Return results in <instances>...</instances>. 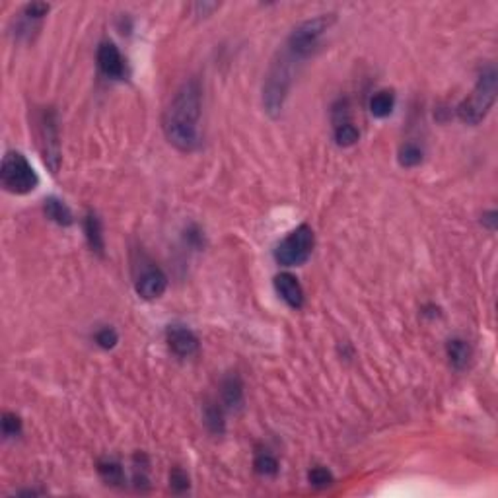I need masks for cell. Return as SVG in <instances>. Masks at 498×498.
<instances>
[{
	"label": "cell",
	"mask_w": 498,
	"mask_h": 498,
	"mask_svg": "<svg viewBox=\"0 0 498 498\" xmlns=\"http://www.w3.org/2000/svg\"><path fill=\"white\" fill-rule=\"evenodd\" d=\"M483 222L488 224L490 230H495V228H497V212L490 211L488 214H485V216H483Z\"/></svg>",
	"instance_id": "cell-28"
},
{
	"label": "cell",
	"mask_w": 498,
	"mask_h": 498,
	"mask_svg": "<svg viewBox=\"0 0 498 498\" xmlns=\"http://www.w3.org/2000/svg\"><path fill=\"white\" fill-rule=\"evenodd\" d=\"M253 467L255 471H257L259 475H263V477H273V475L278 473V461H276V457L267 454V452H261V454L255 456Z\"/></svg>",
	"instance_id": "cell-21"
},
{
	"label": "cell",
	"mask_w": 498,
	"mask_h": 498,
	"mask_svg": "<svg viewBox=\"0 0 498 498\" xmlns=\"http://www.w3.org/2000/svg\"><path fill=\"white\" fill-rule=\"evenodd\" d=\"M97 66L102 75H106L111 80H121L127 75V64L121 51L117 49L115 43L104 41L97 47Z\"/></svg>",
	"instance_id": "cell-8"
},
{
	"label": "cell",
	"mask_w": 498,
	"mask_h": 498,
	"mask_svg": "<svg viewBox=\"0 0 498 498\" xmlns=\"http://www.w3.org/2000/svg\"><path fill=\"white\" fill-rule=\"evenodd\" d=\"M202 94L197 80H187L180 86L171 104L164 113V135L171 146L181 152H193L201 142L199 121H201Z\"/></svg>",
	"instance_id": "cell-1"
},
{
	"label": "cell",
	"mask_w": 498,
	"mask_h": 498,
	"mask_svg": "<svg viewBox=\"0 0 498 498\" xmlns=\"http://www.w3.org/2000/svg\"><path fill=\"white\" fill-rule=\"evenodd\" d=\"M137 294L144 300H156L168 288V276L158 267H149L142 271V275L137 278Z\"/></svg>",
	"instance_id": "cell-9"
},
{
	"label": "cell",
	"mask_w": 498,
	"mask_h": 498,
	"mask_svg": "<svg viewBox=\"0 0 498 498\" xmlns=\"http://www.w3.org/2000/svg\"><path fill=\"white\" fill-rule=\"evenodd\" d=\"M21 432V421L18 414L4 413L2 416V434L4 438H14Z\"/></svg>",
	"instance_id": "cell-23"
},
{
	"label": "cell",
	"mask_w": 498,
	"mask_h": 498,
	"mask_svg": "<svg viewBox=\"0 0 498 498\" xmlns=\"http://www.w3.org/2000/svg\"><path fill=\"white\" fill-rule=\"evenodd\" d=\"M333 21H335V18L331 14H321V16H316V18H309V20L298 23L296 28L292 30V33L288 35L285 49L292 57H296L298 61H304L316 49L319 37L327 32L329 26Z\"/></svg>",
	"instance_id": "cell-4"
},
{
	"label": "cell",
	"mask_w": 498,
	"mask_h": 498,
	"mask_svg": "<svg viewBox=\"0 0 498 498\" xmlns=\"http://www.w3.org/2000/svg\"><path fill=\"white\" fill-rule=\"evenodd\" d=\"M97 471H99V475L102 479L106 481L107 485H121L123 483V479H125V473H123V467L119 466L117 461H102L99 466H97Z\"/></svg>",
	"instance_id": "cell-20"
},
{
	"label": "cell",
	"mask_w": 498,
	"mask_h": 498,
	"mask_svg": "<svg viewBox=\"0 0 498 498\" xmlns=\"http://www.w3.org/2000/svg\"><path fill=\"white\" fill-rule=\"evenodd\" d=\"M446 352H448L450 364H452L456 370H463L467 364H469V361H471V347H469V343L463 339L448 341Z\"/></svg>",
	"instance_id": "cell-13"
},
{
	"label": "cell",
	"mask_w": 498,
	"mask_h": 498,
	"mask_svg": "<svg viewBox=\"0 0 498 498\" xmlns=\"http://www.w3.org/2000/svg\"><path fill=\"white\" fill-rule=\"evenodd\" d=\"M43 211L47 214V218H51V220L59 224V226H70V224H73V212H70V209H68L63 201L55 199V197L45 201Z\"/></svg>",
	"instance_id": "cell-15"
},
{
	"label": "cell",
	"mask_w": 498,
	"mask_h": 498,
	"mask_svg": "<svg viewBox=\"0 0 498 498\" xmlns=\"http://www.w3.org/2000/svg\"><path fill=\"white\" fill-rule=\"evenodd\" d=\"M117 341H119V335H117L115 329L104 327L96 333V343L102 347V349H107V350L113 349L117 345Z\"/></svg>",
	"instance_id": "cell-25"
},
{
	"label": "cell",
	"mask_w": 498,
	"mask_h": 498,
	"mask_svg": "<svg viewBox=\"0 0 498 498\" xmlns=\"http://www.w3.org/2000/svg\"><path fill=\"white\" fill-rule=\"evenodd\" d=\"M84 232L88 244L92 247V251H96L97 255H104L106 244H104V232H102V222H99L97 214H94V212H88V214H86Z\"/></svg>",
	"instance_id": "cell-14"
},
{
	"label": "cell",
	"mask_w": 498,
	"mask_h": 498,
	"mask_svg": "<svg viewBox=\"0 0 498 498\" xmlns=\"http://www.w3.org/2000/svg\"><path fill=\"white\" fill-rule=\"evenodd\" d=\"M49 4L47 2H32V4H28L26 8H23V16L28 18V20H41L43 16H47V12H49Z\"/></svg>",
	"instance_id": "cell-26"
},
{
	"label": "cell",
	"mask_w": 498,
	"mask_h": 498,
	"mask_svg": "<svg viewBox=\"0 0 498 498\" xmlns=\"http://www.w3.org/2000/svg\"><path fill=\"white\" fill-rule=\"evenodd\" d=\"M0 181L4 185V189L14 195L32 193L39 183L32 164L20 152H8L4 156L2 168H0Z\"/></svg>",
	"instance_id": "cell-5"
},
{
	"label": "cell",
	"mask_w": 498,
	"mask_h": 498,
	"mask_svg": "<svg viewBox=\"0 0 498 498\" xmlns=\"http://www.w3.org/2000/svg\"><path fill=\"white\" fill-rule=\"evenodd\" d=\"M393 106H395V96L392 90H380L376 92L370 99V113L378 119L392 115Z\"/></svg>",
	"instance_id": "cell-17"
},
{
	"label": "cell",
	"mask_w": 498,
	"mask_h": 498,
	"mask_svg": "<svg viewBox=\"0 0 498 498\" xmlns=\"http://www.w3.org/2000/svg\"><path fill=\"white\" fill-rule=\"evenodd\" d=\"M358 138H361V133H358V128L354 127L350 121L335 125V142H337L339 146H343V149H349L352 144H356Z\"/></svg>",
	"instance_id": "cell-18"
},
{
	"label": "cell",
	"mask_w": 498,
	"mask_h": 498,
	"mask_svg": "<svg viewBox=\"0 0 498 498\" xmlns=\"http://www.w3.org/2000/svg\"><path fill=\"white\" fill-rule=\"evenodd\" d=\"M220 395H222L224 409L238 411L244 405V383H242L238 374H230V376L224 378Z\"/></svg>",
	"instance_id": "cell-12"
},
{
	"label": "cell",
	"mask_w": 498,
	"mask_h": 498,
	"mask_svg": "<svg viewBox=\"0 0 498 498\" xmlns=\"http://www.w3.org/2000/svg\"><path fill=\"white\" fill-rule=\"evenodd\" d=\"M166 339H168L170 349L181 358L193 356L199 350L197 335L193 333L191 329L185 327V325H170V327L166 329Z\"/></svg>",
	"instance_id": "cell-10"
},
{
	"label": "cell",
	"mask_w": 498,
	"mask_h": 498,
	"mask_svg": "<svg viewBox=\"0 0 498 498\" xmlns=\"http://www.w3.org/2000/svg\"><path fill=\"white\" fill-rule=\"evenodd\" d=\"M497 92H498V75L495 70V66H487L481 76H479L477 84L473 88V92L466 97L459 106H457V115L459 119L467 123V125H479L487 113L490 111V107L495 106L497 102Z\"/></svg>",
	"instance_id": "cell-3"
},
{
	"label": "cell",
	"mask_w": 498,
	"mask_h": 498,
	"mask_svg": "<svg viewBox=\"0 0 498 498\" xmlns=\"http://www.w3.org/2000/svg\"><path fill=\"white\" fill-rule=\"evenodd\" d=\"M307 481H309V485L316 488H325L329 485H333V473L325 469V467H314L309 473H307Z\"/></svg>",
	"instance_id": "cell-22"
},
{
	"label": "cell",
	"mask_w": 498,
	"mask_h": 498,
	"mask_svg": "<svg viewBox=\"0 0 498 498\" xmlns=\"http://www.w3.org/2000/svg\"><path fill=\"white\" fill-rule=\"evenodd\" d=\"M314 244H316L314 230L307 224L298 226L296 230H292L280 244L276 245V263L282 267L304 265L314 251Z\"/></svg>",
	"instance_id": "cell-6"
},
{
	"label": "cell",
	"mask_w": 498,
	"mask_h": 498,
	"mask_svg": "<svg viewBox=\"0 0 498 498\" xmlns=\"http://www.w3.org/2000/svg\"><path fill=\"white\" fill-rule=\"evenodd\" d=\"M298 63L300 61L296 57H292L285 49L271 64L265 76V82H263V107L271 117H276L282 111L285 99L290 92L292 80H294Z\"/></svg>",
	"instance_id": "cell-2"
},
{
	"label": "cell",
	"mask_w": 498,
	"mask_h": 498,
	"mask_svg": "<svg viewBox=\"0 0 498 498\" xmlns=\"http://www.w3.org/2000/svg\"><path fill=\"white\" fill-rule=\"evenodd\" d=\"M39 142L45 166L51 173L61 168V140H59V119L53 107H45L39 115Z\"/></svg>",
	"instance_id": "cell-7"
},
{
	"label": "cell",
	"mask_w": 498,
	"mask_h": 498,
	"mask_svg": "<svg viewBox=\"0 0 498 498\" xmlns=\"http://www.w3.org/2000/svg\"><path fill=\"white\" fill-rule=\"evenodd\" d=\"M170 487L173 488V492H185L189 488V477L183 469H180V467L171 469Z\"/></svg>",
	"instance_id": "cell-24"
},
{
	"label": "cell",
	"mask_w": 498,
	"mask_h": 498,
	"mask_svg": "<svg viewBox=\"0 0 498 498\" xmlns=\"http://www.w3.org/2000/svg\"><path fill=\"white\" fill-rule=\"evenodd\" d=\"M275 288L278 296L287 302L292 309H300L304 306V290L300 287L298 278L290 273H280L275 276Z\"/></svg>",
	"instance_id": "cell-11"
},
{
	"label": "cell",
	"mask_w": 498,
	"mask_h": 498,
	"mask_svg": "<svg viewBox=\"0 0 498 498\" xmlns=\"http://www.w3.org/2000/svg\"><path fill=\"white\" fill-rule=\"evenodd\" d=\"M187 240H189V242H191L193 245H201L202 244L201 232H199V230H197V228L193 226V228H189V230H187Z\"/></svg>",
	"instance_id": "cell-27"
},
{
	"label": "cell",
	"mask_w": 498,
	"mask_h": 498,
	"mask_svg": "<svg viewBox=\"0 0 498 498\" xmlns=\"http://www.w3.org/2000/svg\"><path fill=\"white\" fill-rule=\"evenodd\" d=\"M204 424L211 434L220 436L226 430V421H224V409L218 403L209 401L204 405Z\"/></svg>",
	"instance_id": "cell-16"
},
{
	"label": "cell",
	"mask_w": 498,
	"mask_h": 498,
	"mask_svg": "<svg viewBox=\"0 0 498 498\" xmlns=\"http://www.w3.org/2000/svg\"><path fill=\"white\" fill-rule=\"evenodd\" d=\"M399 164L403 168H414L423 162V149L414 142H405L399 149Z\"/></svg>",
	"instance_id": "cell-19"
}]
</instances>
